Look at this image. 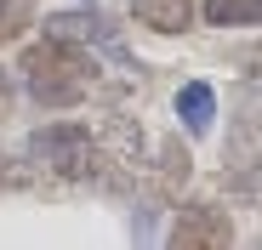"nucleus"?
<instances>
[{
	"mask_svg": "<svg viewBox=\"0 0 262 250\" xmlns=\"http://www.w3.org/2000/svg\"><path fill=\"white\" fill-rule=\"evenodd\" d=\"M23 86L40 108H74L92 97L97 86V63L85 57V46H74V40H34V46L23 52Z\"/></svg>",
	"mask_w": 262,
	"mask_h": 250,
	"instance_id": "nucleus-1",
	"label": "nucleus"
},
{
	"mask_svg": "<svg viewBox=\"0 0 262 250\" xmlns=\"http://www.w3.org/2000/svg\"><path fill=\"white\" fill-rule=\"evenodd\" d=\"M29 159H34V165H46L52 177L80 182V177H92V171H97V142H92V131H85V125L57 119V125H46V131H34V137H29Z\"/></svg>",
	"mask_w": 262,
	"mask_h": 250,
	"instance_id": "nucleus-2",
	"label": "nucleus"
},
{
	"mask_svg": "<svg viewBox=\"0 0 262 250\" xmlns=\"http://www.w3.org/2000/svg\"><path fill=\"white\" fill-rule=\"evenodd\" d=\"M228 239H234V222H228V211H216V205H183L177 228H171V244L177 250H216Z\"/></svg>",
	"mask_w": 262,
	"mask_h": 250,
	"instance_id": "nucleus-3",
	"label": "nucleus"
},
{
	"mask_svg": "<svg viewBox=\"0 0 262 250\" xmlns=\"http://www.w3.org/2000/svg\"><path fill=\"white\" fill-rule=\"evenodd\" d=\"M46 34H57V40H74V46H103V52L125 57V52H120V40L108 34V23H103L97 12H57V17H46Z\"/></svg>",
	"mask_w": 262,
	"mask_h": 250,
	"instance_id": "nucleus-4",
	"label": "nucleus"
},
{
	"mask_svg": "<svg viewBox=\"0 0 262 250\" xmlns=\"http://www.w3.org/2000/svg\"><path fill=\"white\" fill-rule=\"evenodd\" d=\"M131 17L154 34H183L194 23V0H131Z\"/></svg>",
	"mask_w": 262,
	"mask_h": 250,
	"instance_id": "nucleus-5",
	"label": "nucleus"
},
{
	"mask_svg": "<svg viewBox=\"0 0 262 250\" xmlns=\"http://www.w3.org/2000/svg\"><path fill=\"white\" fill-rule=\"evenodd\" d=\"M177 119L188 125V131H211V119H216V91L205 86V80H188V86L177 91Z\"/></svg>",
	"mask_w": 262,
	"mask_h": 250,
	"instance_id": "nucleus-6",
	"label": "nucleus"
},
{
	"mask_svg": "<svg viewBox=\"0 0 262 250\" xmlns=\"http://www.w3.org/2000/svg\"><path fill=\"white\" fill-rule=\"evenodd\" d=\"M200 17L211 29H262V0H205Z\"/></svg>",
	"mask_w": 262,
	"mask_h": 250,
	"instance_id": "nucleus-7",
	"label": "nucleus"
}]
</instances>
